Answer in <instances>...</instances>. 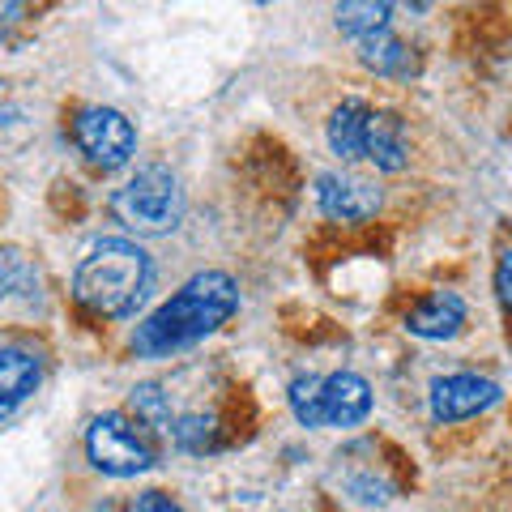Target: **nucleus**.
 Here are the masks:
<instances>
[{"label":"nucleus","instance_id":"obj_14","mask_svg":"<svg viewBox=\"0 0 512 512\" xmlns=\"http://www.w3.org/2000/svg\"><path fill=\"white\" fill-rule=\"evenodd\" d=\"M393 18V0H338V30L350 39H367Z\"/></svg>","mask_w":512,"mask_h":512},{"label":"nucleus","instance_id":"obj_19","mask_svg":"<svg viewBox=\"0 0 512 512\" xmlns=\"http://www.w3.org/2000/svg\"><path fill=\"white\" fill-rule=\"evenodd\" d=\"M133 512H184V508L175 504L167 491H141L137 504H133Z\"/></svg>","mask_w":512,"mask_h":512},{"label":"nucleus","instance_id":"obj_7","mask_svg":"<svg viewBox=\"0 0 512 512\" xmlns=\"http://www.w3.org/2000/svg\"><path fill=\"white\" fill-rule=\"evenodd\" d=\"M316 197H320V210L338 222H367L380 210V188L359 180V175H320L316 180Z\"/></svg>","mask_w":512,"mask_h":512},{"label":"nucleus","instance_id":"obj_18","mask_svg":"<svg viewBox=\"0 0 512 512\" xmlns=\"http://www.w3.org/2000/svg\"><path fill=\"white\" fill-rule=\"evenodd\" d=\"M26 278V256L18 248H0V299L13 295Z\"/></svg>","mask_w":512,"mask_h":512},{"label":"nucleus","instance_id":"obj_2","mask_svg":"<svg viewBox=\"0 0 512 512\" xmlns=\"http://www.w3.org/2000/svg\"><path fill=\"white\" fill-rule=\"evenodd\" d=\"M150 256L133 239H99L73 274V295L94 316H133L150 291Z\"/></svg>","mask_w":512,"mask_h":512},{"label":"nucleus","instance_id":"obj_15","mask_svg":"<svg viewBox=\"0 0 512 512\" xmlns=\"http://www.w3.org/2000/svg\"><path fill=\"white\" fill-rule=\"evenodd\" d=\"M128 410H133V419L150 431H171V402L167 393L158 389V384H137L133 397H128Z\"/></svg>","mask_w":512,"mask_h":512},{"label":"nucleus","instance_id":"obj_4","mask_svg":"<svg viewBox=\"0 0 512 512\" xmlns=\"http://www.w3.org/2000/svg\"><path fill=\"white\" fill-rule=\"evenodd\" d=\"M86 453L94 461V470H103L111 478H133L154 466V444L146 436V427L128 419V414H99L86 431Z\"/></svg>","mask_w":512,"mask_h":512},{"label":"nucleus","instance_id":"obj_3","mask_svg":"<svg viewBox=\"0 0 512 512\" xmlns=\"http://www.w3.org/2000/svg\"><path fill=\"white\" fill-rule=\"evenodd\" d=\"M111 214H116L120 227L137 231V235H167L180 227V218H184V192L167 167H146L124 188H116Z\"/></svg>","mask_w":512,"mask_h":512},{"label":"nucleus","instance_id":"obj_13","mask_svg":"<svg viewBox=\"0 0 512 512\" xmlns=\"http://www.w3.org/2000/svg\"><path fill=\"white\" fill-rule=\"evenodd\" d=\"M359 60H363V69L384 73V77H402L414 69V56L406 52V43L393 39L389 30H376V35L359 39Z\"/></svg>","mask_w":512,"mask_h":512},{"label":"nucleus","instance_id":"obj_12","mask_svg":"<svg viewBox=\"0 0 512 512\" xmlns=\"http://www.w3.org/2000/svg\"><path fill=\"white\" fill-rule=\"evenodd\" d=\"M367 111L359 99H346L342 107H333L329 116V150L342 158V163H355L363 158V133H367Z\"/></svg>","mask_w":512,"mask_h":512},{"label":"nucleus","instance_id":"obj_8","mask_svg":"<svg viewBox=\"0 0 512 512\" xmlns=\"http://www.w3.org/2000/svg\"><path fill=\"white\" fill-rule=\"evenodd\" d=\"M320 410L325 427H359L372 414V384L355 372H333L320 380Z\"/></svg>","mask_w":512,"mask_h":512},{"label":"nucleus","instance_id":"obj_22","mask_svg":"<svg viewBox=\"0 0 512 512\" xmlns=\"http://www.w3.org/2000/svg\"><path fill=\"white\" fill-rule=\"evenodd\" d=\"M9 410H13V406H9V402H0V419H5V414H9Z\"/></svg>","mask_w":512,"mask_h":512},{"label":"nucleus","instance_id":"obj_5","mask_svg":"<svg viewBox=\"0 0 512 512\" xmlns=\"http://www.w3.org/2000/svg\"><path fill=\"white\" fill-rule=\"evenodd\" d=\"M73 141L99 171H120L137 150L133 124L116 107H82L73 120Z\"/></svg>","mask_w":512,"mask_h":512},{"label":"nucleus","instance_id":"obj_17","mask_svg":"<svg viewBox=\"0 0 512 512\" xmlns=\"http://www.w3.org/2000/svg\"><path fill=\"white\" fill-rule=\"evenodd\" d=\"M291 410L303 427H325V410H320V376H299L291 384Z\"/></svg>","mask_w":512,"mask_h":512},{"label":"nucleus","instance_id":"obj_16","mask_svg":"<svg viewBox=\"0 0 512 512\" xmlns=\"http://www.w3.org/2000/svg\"><path fill=\"white\" fill-rule=\"evenodd\" d=\"M171 436H175V444H180L184 453H210V448L218 444L210 414H184V419H175L171 423Z\"/></svg>","mask_w":512,"mask_h":512},{"label":"nucleus","instance_id":"obj_10","mask_svg":"<svg viewBox=\"0 0 512 512\" xmlns=\"http://www.w3.org/2000/svg\"><path fill=\"white\" fill-rule=\"evenodd\" d=\"M363 158H372L380 171H406L410 146L406 128L393 111H367V133H363Z\"/></svg>","mask_w":512,"mask_h":512},{"label":"nucleus","instance_id":"obj_9","mask_svg":"<svg viewBox=\"0 0 512 512\" xmlns=\"http://www.w3.org/2000/svg\"><path fill=\"white\" fill-rule=\"evenodd\" d=\"M461 325H466V299L453 295V291L427 295L419 308L406 316V329L414 333V338H423V342H444V338H453Z\"/></svg>","mask_w":512,"mask_h":512},{"label":"nucleus","instance_id":"obj_1","mask_svg":"<svg viewBox=\"0 0 512 512\" xmlns=\"http://www.w3.org/2000/svg\"><path fill=\"white\" fill-rule=\"evenodd\" d=\"M235 308H239L235 278L222 274V269H205V274L184 282L180 291L133 333V350L137 355H171V350H184L227 325Z\"/></svg>","mask_w":512,"mask_h":512},{"label":"nucleus","instance_id":"obj_11","mask_svg":"<svg viewBox=\"0 0 512 512\" xmlns=\"http://www.w3.org/2000/svg\"><path fill=\"white\" fill-rule=\"evenodd\" d=\"M39 380H43V359L35 350H22V346L0 350V402H9V406L26 402L39 389Z\"/></svg>","mask_w":512,"mask_h":512},{"label":"nucleus","instance_id":"obj_21","mask_svg":"<svg viewBox=\"0 0 512 512\" xmlns=\"http://www.w3.org/2000/svg\"><path fill=\"white\" fill-rule=\"evenodd\" d=\"M94 512H133V508H120V504H99Z\"/></svg>","mask_w":512,"mask_h":512},{"label":"nucleus","instance_id":"obj_6","mask_svg":"<svg viewBox=\"0 0 512 512\" xmlns=\"http://www.w3.org/2000/svg\"><path fill=\"white\" fill-rule=\"evenodd\" d=\"M495 402H500V384L487 380V376H474V372L440 376L431 384V414H436L440 423L474 419V414L491 410Z\"/></svg>","mask_w":512,"mask_h":512},{"label":"nucleus","instance_id":"obj_20","mask_svg":"<svg viewBox=\"0 0 512 512\" xmlns=\"http://www.w3.org/2000/svg\"><path fill=\"white\" fill-rule=\"evenodd\" d=\"M495 291H500V299H504V308L512 312V252H504V261H500V269H495Z\"/></svg>","mask_w":512,"mask_h":512}]
</instances>
